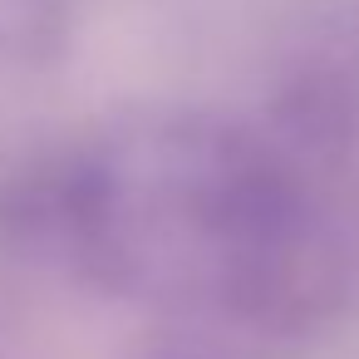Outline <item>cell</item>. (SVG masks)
<instances>
[{
  "instance_id": "7a4b0ae2",
  "label": "cell",
  "mask_w": 359,
  "mask_h": 359,
  "mask_svg": "<svg viewBox=\"0 0 359 359\" xmlns=\"http://www.w3.org/2000/svg\"><path fill=\"white\" fill-rule=\"evenodd\" d=\"M79 0H0V69H30L60 55Z\"/></svg>"
},
{
  "instance_id": "6da1fadb",
  "label": "cell",
  "mask_w": 359,
  "mask_h": 359,
  "mask_svg": "<svg viewBox=\"0 0 359 359\" xmlns=\"http://www.w3.org/2000/svg\"><path fill=\"white\" fill-rule=\"evenodd\" d=\"M25 231L109 290L276 315L305 290L310 212L290 177L212 118H143L55 163Z\"/></svg>"
}]
</instances>
